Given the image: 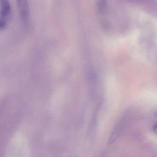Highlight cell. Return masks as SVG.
I'll return each mask as SVG.
<instances>
[{
  "label": "cell",
  "mask_w": 157,
  "mask_h": 157,
  "mask_svg": "<svg viewBox=\"0 0 157 157\" xmlns=\"http://www.w3.org/2000/svg\"><path fill=\"white\" fill-rule=\"evenodd\" d=\"M18 8L20 18L25 25H29L30 24V11L27 0H16Z\"/></svg>",
  "instance_id": "6da1fadb"
},
{
  "label": "cell",
  "mask_w": 157,
  "mask_h": 157,
  "mask_svg": "<svg viewBox=\"0 0 157 157\" xmlns=\"http://www.w3.org/2000/svg\"><path fill=\"white\" fill-rule=\"evenodd\" d=\"M0 26L4 28L8 24L11 16V8L9 0H1Z\"/></svg>",
  "instance_id": "7a4b0ae2"
},
{
  "label": "cell",
  "mask_w": 157,
  "mask_h": 157,
  "mask_svg": "<svg viewBox=\"0 0 157 157\" xmlns=\"http://www.w3.org/2000/svg\"><path fill=\"white\" fill-rule=\"evenodd\" d=\"M107 0H99L98 7L101 13H104L106 10Z\"/></svg>",
  "instance_id": "3957f363"
},
{
  "label": "cell",
  "mask_w": 157,
  "mask_h": 157,
  "mask_svg": "<svg viewBox=\"0 0 157 157\" xmlns=\"http://www.w3.org/2000/svg\"><path fill=\"white\" fill-rule=\"evenodd\" d=\"M153 129H154V131L157 134V123L154 125Z\"/></svg>",
  "instance_id": "277c9868"
}]
</instances>
